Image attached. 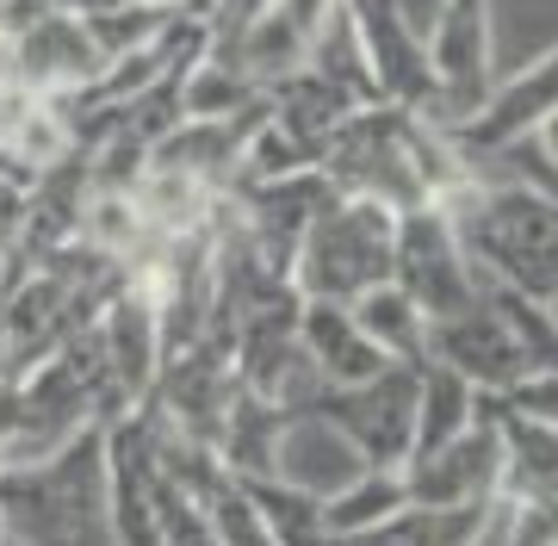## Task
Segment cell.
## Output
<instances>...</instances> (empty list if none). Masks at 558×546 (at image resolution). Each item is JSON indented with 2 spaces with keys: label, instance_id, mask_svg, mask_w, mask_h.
Listing matches in <instances>:
<instances>
[{
  "label": "cell",
  "instance_id": "6da1fadb",
  "mask_svg": "<svg viewBox=\"0 0 558 546\" xmlns=\"http://www.w3.org/2000/svg\"><path fill=\"white\" fill-rule=\"evenodd\" d=\"M484 286H509L521 299H558V199L534 181H472L440 205Z\"/></svg>",
  "mask_w": 558,
  "mask_h": 546
},
{
  "label": "cell",
  "instance_id": "7a4b0ae2",
  "mask_svg": "<svg viewBox=\"0 0 558 546\" xmlns=\"http://www.w3.org/2000/svg\"><path fill=\"white\" fill-rule=\"evenodd\" d=\"M391 267H398V211L341 193L304 230L299 262H292V292L304 304H354L391 280Z\"/></svg>",
  "mask_w": 558,
  "mask_h": 546
},
{
  "label": "cell",
  "instance_id": "3957f363",
  "mask_svg": "<svg viewBox=\"0 0 558 546\" xmlns=\"http://www.w3.org/2000/svg\"><path fill=\"white\" fill-rule=\"evenodd\" d=\"M416 137H422V119L403 112V106H360L354 119L341 124L329 149H323V174L348 193V199H379L391 211H428V186H422V168H416Z\"/></svg>",
  "mask_w": 558,
  "mask_h": 546
},
{
  "label": "cell",
  "instance_id": "277c9868",
  "mask_svg": "<svg viewBox=\"0 0 558 546\" xmlns=\"http://www.w3.org/2000/svg\"><path fill=\"white\" fill-rule=\"evenodd\" d=\"M416 398H422V366H385L379 379L366 385H329L311 410L366 465L403 472L410 453H416Z\"/></svg>",
  "mask_w": 558,
  "mask_h": 546
},
{
  "label": "cell",
  "instance_id": "5b68a950",
  "mask_svg": "<svg viewBox=\"0 0 558 546\" xmlns=\"http://www.w3.org/2000/svg\"><path fill=\"white\" fill-rule=\"evenodd\" d=\"M428 75H435V119L453 131L497 94V25L490 0H440L428 25Z\"/></svg>",
  "mask_w": 558,
  "mask_h": 546
},
{
  "label": "cell",
  "instance_id": "8992f818",
  "mask_svg": "<svg viewBox=\"0 0 558 546\" xmlns=\"http://www.w3.org/2000/svg\"><path fill=\"white\" fill-rule=\"evenodd\" d=\"M391 280L422 304L428 324H447V317H459V311H472L484 299V274L472 267L453 218L440 205L398 218V267H391Z\"/></svg>",
  "mask_w": 558,
  "mask_h": 546
},
{
  "label": "cell",
  "instance_id": "52a82bcc",
  "mask_svg": "<svg viewBox=\"0 0 558 546\" xmlns=\"http://www.w3.org/2000/svg\"><path fill=\"white\" fill-rule=\"evenodd\" d=\"M502 428L490 416V398H484V416L459 441H447L440 453H422V460L403 465L410 478V509H490L502 497Z\"/></svg>",
  "mask_w": 558,
  "mask_h": 546
},
{
  "label": "cell",
  "instance_id": "ba28073f",
  "mask_svg": "<svg viewBox=\"0 0 558 546\" xmlns=\"http://www.w3.org/2000/svg\"><path fill=\"white\" fill-rule=\"evenodd\" d=\"M428 361L453 366L459 379H472L484 398H502V391H515V385L534 373L515 324H509L502 304L490 299V286H484V299L472 304V311H459L447 324H428Z\"/></svg>",
  "mask_w": 558,
  "mask_h": 546
},
{
  "label": "cell",
  "instance_id": "9c48e42d",
  "mask_svg": "<svg viewBox=\"0 0 558 546\" xmlns=\"http://www.w3.org/2000/svg\"><path fill=\"white\" fill-rule=\"evenodd\" d=\"M553 112H558V44H553V50H539L521 75L497 82V94H490V100H484L465 124H453L447 137H453L472 162H490V156L521 149V143L534 137Z\"/></svg>",
  "mask_w": 558,
  "mask_h": 546
},
{
  "label": "cell",
  "instance_id": "30bf717a",
  "mask_svg": "<svg viewBox=\"0 0 558 546\" xmlns=\"http://www.w3.org/2000/svg\"><path fill=\"white\" fill-rule=\"evenodd\" d=\"M299 336L311 348V361H317L323 385H366L379 379L385 366H398L385 361L379 342L360 329L354 304H299Z\"/></svg>",
  "mask_w": 558,
  "mask_h": 546
},
{
  "label": "cell",
  "instance_id": "8fae6325",
  "mask_svg": "<svg viewBox=\"0 0 558 546\" xmlns=\"http://www.w3.org/2000/svg\"><path fill=\"white\" fill-rule=\"evenodd\" d=\"M490 416L502 428V497H539V503H558V428L546 423H527L515 410H502L490 398Z\"/></svg>",
  "mask_w": 558,
  "mask_h": 546
},
{
  "label": "cell",
  "instance_id": "7c38bea8",
  "mask_svg": "<svg viewBox=\"0 0 558 546\" xmlns=\"http://www.w3.org/2000/svg\"><path fill=\"white\" fill-rule=\"evenodd\" d=\"M484 416V391L472 379H459L453 366L428 361L422 366V398H416V453L410 460H422V453H440L447 441H459L465 428Z\"/></svg>",
  "mask_w": 558,
  "mask_h": 546
},
{
  "label": "cell",
  "instance_id": "4fadbf2b",
  "mask_svg": "<svg viewBox=\"0 0 558 546\" xmlns=\"http://www.w3.org/2000/svg\"><path fill=\"white\" fill-rule=\"evenodd\" d=\"M354 317H360V329L379 342L385 361L428 366V317H422V304L410 299L398 280H385V286H373L366 299H354Z\"/></svg>",
  "mask_w": 558,
  "mask_h": 546
},
{
  "label": "cell",
  "instance_id": "5bb4252c",
  "mask_svg": "<svg viewBox=\"0 0 558 546\" xmlns=\"http://www.w3.org/2000/svg\"><path fill=\"white\" fill-rule=\"evenodd\" d=\"M403 509H410V478L366 465L354 485H341L336 497L323 503V522H329V534H373V527L398 522Z\"/></svg>",
  "mask_w": 558,
  "mask_h": 546
},
{
  "label": "cell",
  "instance_id": "9a60e30c",
  "mask_svg": "<svg viewBox=\"0 0 558 546\" xmlns=\"http://www.w3.org/2000/svg\"><path fill=\"white\" fill-rule=\"evenodd\" d=\"M497 404H502V410H515V416H527V423L558 428V373H527L515 391H502Z\"/></svg>",
  "mask_w": 558,
  "mask_h": 546
},
{
  "label": "cell",
  "instance_id": "2e32d148",
  "mask_svg": "<svg viewBox=\"0 0 558 546\" xmlns=\"http://www.w3.org/2000/svg\"><path fill=\"white\" fill-rule=\"evenodd\" d=\"M553 317H558V299H553Z\"/></svg>",
  "mask_w": 558,
  "mask_h": 546
}]
</instances>
